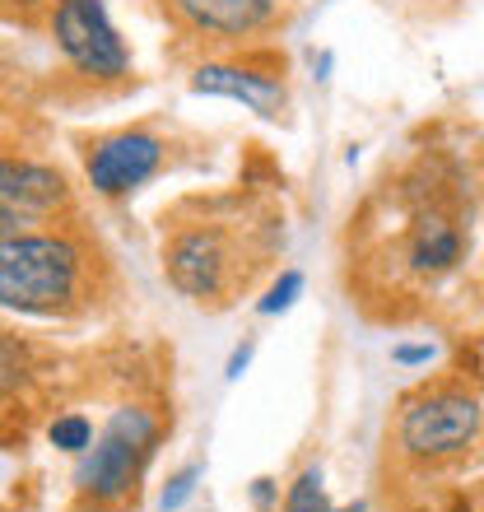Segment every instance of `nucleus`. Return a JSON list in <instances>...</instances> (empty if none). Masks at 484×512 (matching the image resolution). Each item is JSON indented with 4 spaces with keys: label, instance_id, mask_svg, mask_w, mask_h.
I'll return each mask as SVG.
<instances>
[{
    "label": "nucleus",
    "instance_id": "f8f14e48",
    "mask_svg": "<svg viewBox=\"0 0 484 512\" xmlns=\"http://www.w3.org/2000/svg\"><path fill=\"white\" fill-rule=\"evenodd\" d=\"M326 489H322V471H303L298 475V485L289 489V499H284V512H326Z\"/></svg>",
    "mask_w": 484,
    "mask_h": 512
},
{
    "label": "nucleus",
    "instance_id": "a211bd4d",
    "mask_svg": "<svg viewBox=\"0 0 484 512\" xmlns=\"http://www.w3.org/2000/svg\"><path fill=\"white\" fill-rule=\"evenodd\" d=\"M252 499H256V503H270V480H256V489H252Z\"/></svg>",
    "mask_w": 484,
    "mask_h": 512
},
{
    "label": "nucleus",
    "instance_id": "2eb2a0df",
    "mask_svg": "<svg viewBox=\"0 0 484 512\" xmlns=\"http://www.w3.org/2000/svg\"><path fill=\"white\" fill-rule=\"evenodd\" d=\"M19 378H24V350L0 336V396L19 387Z\"/></svg>",
    "mask_w": 484,
    "mask_h": 512
},
{
    "label": "nucleus",
    "instance_id": "39448f33",
    "mask_svg": "<svg viewBox=\"0 0 484 512\" xmlns=\"http://www.w3.org/2000/svg\"><path fill=\"white\" fill-rule=\"evenodd\" d=\"M229 243L215 229H187L168 243V280L196 303H210L229 289Z\"/></svg>",
    "mask_w": 484,
    "mask_h": 512
},
{
    "label": "nucleus",
    "instance_id": "6ab92c4d",
    "mask_svg": "<svg viewBox=\"0 0 484 512\" xmlns=\"http://www.w3.org/2000/svg\"><path fill=\"white\" fill-rule=\"evenodd\" d=\"M326 512H363V508H326Z\"/></svg>",
    "mask_w": 484,
    "mask_h": 512
},
{
    "label": "nucleus",
    "instance_id": "9b49d317",
    "mask_svg": "<svg viewBox=\"0 0 484 512\" xmlns=\"http://www.w3.org/2000/svg\"><path fill=\"white\" fill-rule=\"evenodd\" d=\"M47 438H52V447H61V452H89V447H94V429H89L84 415H61L52 429H47Z\"/></svg>",
    "mask_w": 484,
    "mask_h": 512
},
{
    "label": "nucleus",
    "instance_id": "20e7f679",
    "mask_svg": "<svg viewBox=\"0 0 484 512\" xmlns=\"http://www.w3.org/2000/svg\"><path fill=\"white\" fill-rule=\"evenodd\" d=\"M52 33H56V47H61L84 75H98V80L126 75V61H131V56L121 47L103 0H56Z\"/></svg>",
    "mask_w": 484,
    "mask_h": 512
},
{
    "label": "nucleus",
    "instance_id": "aec40b11",
    "mask_svg": "<svg viewBox=\"0 0 484 512\" xmlns=\"http://www.w3.org/2000/svg\"><path fill=\"white\" fill-rule=\"evenodd\" d=\"M19 5H38V0H19Z\"/></svg>",
    "mask_w": 484,
    "mask_h": 512
},
{
    "label": "nucleus",
    "instance_id": "423d86ee",
    "mask_svg": "<svg viewBox=\"0 0 484 512\" xmlns=\"http://www.w3.org/2000/svg\"><path fill=\"white\" fill-rule=\"evenodd\" d=\"M461 224L452 210H443L438 201H419L405 219V252L401 266L419 280H438L461 261Z\"/></svg>",
    "mask_w": 484,
    "mask_h": 512
},
{
    "label": "nucleus",
    "instance_id": "9d476101",
    "mask_svg": "<svg viewBox=\"0 0 484 512\" xmlns=\"http://www.w3.org/2000/svg\"><path fill=\"white\" fill-rule=\"evenodd\" d=\"M182 19L205 33H224V38H242V33H256V28L270 24L275 14V0H173Z\"/></svg>",
    "mask_w": 484,
    "mask_h": 512
},
{
    "label": "nucleus",
    "instance_id": "f3484780",
    "mask_svg": "<svg viewBox=\"0 0 484 512\" xmlns=\"http://www.w3.org/2000/svg\"><path fill=\"white\" fill-rule=\"evenodd\" d=\"M252 350H256L252 340H247V345H238V350H233V359H229V373H224V378L238 382L242 373H247V364H252Z\"/></svg>",
    "mask_w": 484,
    "mask_h": 512
},
{
    "label": "nucleus",
    "instance_id": "f03ea898",
    "mask_svg": "<svg viewBox=\"0 0 484 512\" xmlns=\"http://www.w3.org/2000/svg\"><path fill=\"white\" fill-rule=\"evenodd\" d=\"M480 433V401L466 391H424L401 405L396 419V443L415 461L457 457Z\"/></svg>",
    "mask_w": 484,
    "mask_h": 512
},
{
    "label": "nucleus",
    "instance_id": "dca6fc26",
    "mask_svg": "<svg viewBox=\"0 0 484 512\" xmlns=\"http://www.w3.org/2000/svg\"><path fill=\"white\" fill-rule=\"evenodd\" d=\"M391 359L396 364H433V345H396Z\"/></svg>",
    "mask_w": 484,
    "mask_h": 512
},
{
    "label": "nucleus",
    "instance_id": "4468645a",
    "mask_svg": "<svg viewBox=\"0 0 484 512\" xmlns=\"http://www.w3.org/2000/svg\"><path fill=\"white\" fill-rule=\"evenodd\" d=\"M196 480H201V466H182V471H177L173 480L163 485V499H159V508H163V512H177V508H182V503L191 499V494H196Z\"/></svg>",
    "mask_w": 484,
    "mask_h": 512
},
{
    "label": "nucleus",
    "instance_id": "1a4fd4ad",
    "mask_svg": "<svg viewBox=\"0 0 484 512\" xmlns=\"http://www.w3.org/2000/svg\"><path fill=\"white\" fill-rule=\"evenodd\" d=\"M191 94H210V98H233L256 117H280L284 108V84L270 75L242 66H201L191 75Z\"/></svg>",
    "mask_w": 484,
    "mask_h": 512
},
{
    "label": "nucleus",
    "instance_id": "7ed1b4c3",
    "mask_svg": "<svg viewBox=\"0 0 484 512\" xmlns=\"http://www.w3.org/2000/svg\"><path fill=\"white\" fill-rule=\"evenodd\" d=\"M154 443H159V424H154L149 410H135V405L117 410V415L108 419V429L98 433L89 461L80 466L84 494H94V499H103V503L131 494L135 475H140L145 457L154 452Z\"/></svg>",
    "mask_w": 484,
    "mask_h": 512
},
{
    "label": "nucleus",
    "instance_id": "ddd939ff",
    "mask_svg": "<svg viewBox=\"0 0 484 512\" xmlns=\"http://www.w3.org/2000/svg\"><path fill=\"white\" fill-rule=\"evenodd\" d=\"M298 294H303V270H284L280 280L270 284V294L256 303V312L261 317H275V312H289L298 303Z\"/></svg>",
    "mask_w": 484,
    "mask_h": 512
},
{
    "label": "nucleus",
    "instance_id": "0eeeda50",
    "mask_svg": "<svg viewBox=\"0 0 484 512\" xmlns=\"http://www.w3.org/2000/svg\"><path fill=\"white\" fill-rule=\"evenodd\" d=\"M61 201H66L61 173L42 168V163L0 159V238H10L33 219L52 215Z\"/></svg>",
    "mask_w": 484,
    "mask_h": 512
},
{
    "label": "nucleus",
    "instance_id": "6e6552de",
    "mask_svg": "<svg viewBox=\"0 0 484 512\" xmlns=\"http://www.w3.org/2000/svg\"><path fill=\"white\" fill-rule=\"evenodd\" d=\"M159 159H163V145L154 135L121 131L89 154V182H94L103 196H121V191H135L145 177H154Z\"/></svg>",
    "mask_w": 484,
    "mask_h": 512
},
{
    "label": "nucleus",
    "instance_id": "f257e3e1",
    "mask_svg": "<svg viewBox=\"0 0 484 512\" xmlns=\"http://www.w3.org/2000/svg\"><path fill=\"white\" fill-rule=\"evenodd\" d=\"M80 256L61 238L42 233H10L0 238V308L14 312H56L75 294Z\"/></svg>",
    "mask_w": 484,
    "mask_h": 512
}]
</instances>
